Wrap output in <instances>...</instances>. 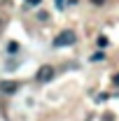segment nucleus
Masks as SVG:
<instances>
[{
    "label": "nucleus",
    "instance_id": "obj_1",
    "mask_svg": "<svg viewBox=\"0 0 119 121\" xmlns=\"http://www.w3.org/2000/svg\"><path fill=\"white\" fill-rule=\"evenodd\" d=\"M75 40H77V35H75L73 30H61L59 35L54 37V42H51V44L61 49V47H70V44H75Z\"/></svg>",
    "mask_w": 119,
    "mask_h": 121
},
{
    "label": "nucleus",
    "instance_id": "obj_2",
    "mask_svg": "<svg viewBox=\"0 0 119 121\" xmlns=\"http://www.w3.org/2000/svg\"><path fill=\"white\" fill-rule=\"evenodd\" d=\"M40 84H47V82H51L54 79V68L51 65H40V70H37V77H35Z\"/></svg>",
    "mask_w": 119,
    "mask_h": 121
},
{
    "label": "nucleus",
    "instance_id": "obj_3",
    "mask_svg": "<svg viewBox=\"0 0 119 121\" xmlns=\"http://www.w3.org/2000/svg\"><path fill=\"white\" fill-rule=\"evenodd\" d=\"M0 91H2V93H16L19 86H16V82H2V84H0Z\"/></svg>",
    "mask_w": 119,
    "mask_h": 121
},
{
    "label": "nucleus",
    "instance_id": "obj_4",
    "mask_svg": "<svg viewBox=\"0 0 119 121\" xmlns=\"http://www.w3.org/2000/svg\"><path fill=\"white\" fill-rule=\"evenodd\" d=\"M7 51H9V54H16V51H19V44H16V42H9V44H7Z\"/></svg>",
    "mask_w": 119,
    "mask_h": 121
},
{
    "label": "nucleus",
    "instance_id": "obj_5",
    "mask_svg": "<svg viewBox=\"0 0 119 121\" xmlns=\"http://www.w3.org/2000/svg\"><path fill=\"white\" fill-rule=\"evenodd\" d=\"M98 47H101V49H105V47H107V37H103V35H101V37H98Z\"/></svg>",
    "mask_w": 119,
    "mask_h": 121
},
{
    "label": "nucleus",
    "instance_id": "obj_6",
    "mask_svg": "<svg viewBox=\"0 0 119 121\" xmlns=\"http://www.w3.org/2000/svg\"><path fill=\"white\" fill-rule=\"evenodd\" d=\"M42 0H26V7H37Z\"/></svg>",
    "mask_w": 119,
    "mask_h": 121
},
{
    "label": "nucleus",
    "instance_id": "obj_7",
    "mask_svg": "<svg viewBox=\"0 0 119 121\" xmlns=\"http://www.w3.org/2000/svg\"><path fill=\"white\" fill-rule=\"evenodd\" d=\"M112 84H114V86H119V72H114V75H112Z\"/></svg>",
    "mask_w": 119,
    "mask_h": 121
},
{
    "label": "nucleus",
    "instance_id": "obj_8",
    "mask_svg": "<svg viewBox=\"0 0 119 121\" xmlns=\"http://www.w3.org/2000/svg\"><path fill=\"white\" fill-rule=\"evenodd\" d=\"M54 2H56V7H59V9H63V5H65V0H54Z\"/></svg>",
    "mask_w": 119,
    "mask_h": 121
},
{
    "label": "nucleus",
    "instance_id": "obj_9",
    "mask_svg": "<svg viewBox=\"0 0 119 121\" xmlns=\"http://www.w3.org/2000/svg\"><path fill=\"white\" fill-rule=\"evenodd\" d=\"M93 2H96V5H101V2H103V0H93Z\"/></svg>",
    "mask_w": 119,
    "mask_h": 121
}]
</instances>
